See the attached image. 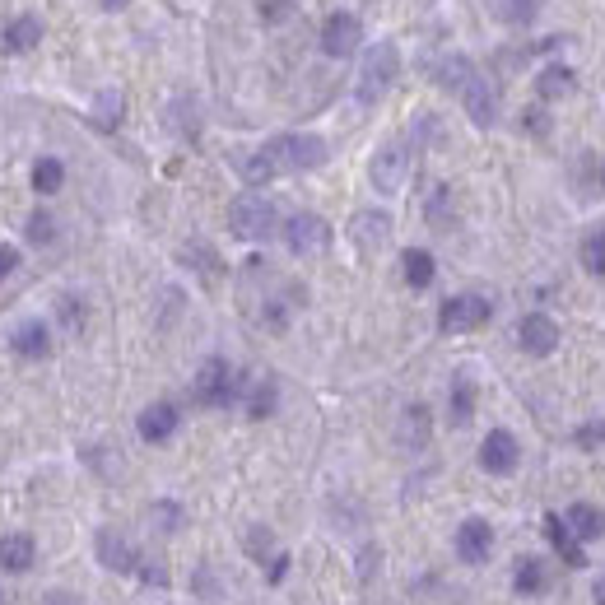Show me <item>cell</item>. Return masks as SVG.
Listing matches in <instances>:
<instances>
[{"label":"cell","instance_id":"31","mask_svg":"<svg viewBox=\"0 0 605 605\" xmlns=\"http://www.w3.org/2000/svg\"><path fill=\"white\" fill-rule=\"evenodd\" d=\"M270 410H275V382H261V387L252 391V401H247V415H252V419H266Z\"/></svg>","mask_w":605,"mask_h":605},{"label":"cell","instance_id":"25","mask_svg":"<svg viewBox=\"0 0 605 605\" xmlns=\"http://www.w3.org/2000/svg\"><path fill=\"white\" fill-rule=\"evenodd\" d=\"M61 182H66V163H61V159H38V163H33V187H38L42 196L61 191Z\"/></svg>","mask_w":605,"mask_h":605},{"label":"cell","instance_id":"44","mask_svg":"<svg viewBox=\"0 0 605 605\" xmlns=\"http://www.w3.org/2000/svg\"><path fill=\"white\" fill-rule=\"evenodd\" d=\"M98 5H108V10H121V5H126V0H98Z\"/></svg>","mask_w":605,"mask_h":605},{"label":"cell","instance_id":"15","mask_svg":"<svg viewBox=\"0 0 605 605\" xmlns=\"http://www.w3.org/2000/svg\"><path fill=\"white\" fill-rule=\"evenodd\" d=\"M98 564L112 568V573H135V550H131V540L121 536V531H98Z\"/></svg>","mask_w":605,"mask_h":605},{"label":"cell","instance_id":"8","mask_svg":"<svg viewBox=\"0 0 605 605\" xmlns=\"http://www.w3.org/2000/svg\"><path fill=\"white\" fill-rule=\"evenodd\" d=\"M359 42H363V24L350 10L326 14V24H322V52L326 56H350V52H359Z\"/></svg>","mask_w":605,"mask_h":605},{"label":"cell","instance_id":"42","mask_svg":"<svg viewBox=\"0 0 605 605\" xmlns=\"http://www.w3.org/2000/svg\"><path fill=\"white\" fill-rule=\"evenodd\" d=\"M592 596H596V605H605V573L596 578V587H592Z\"/></svg>","mask_w":605,"mask_h":605},{"label":"cell","instance_id":"5","mask_svg":"<svg viewBox=\"0 0 605 605\" xmlns=\"http://www.w3.org/2000/svg\"><path fill=\"white\" fill-rule=\"evenodd\" d=\"M405 177H410V145L405 140H391V145H382L373 154V187L377 191H401Z\"/></svg>","mask_w":605,"mask_h":605},{"label":"cell","instance_id":"39","mask_svg":"<svg viewBox=\"0 0 605 605\" xmlns=\"http://www.w3.org/2000/svg\"><path fill=\"white\" fill-rule=\"evenodd\" d=\"M187 261L191 266H205L210 275H219V256H210V247H187Z\"/></svg>","mask_w":605,"mask_h":605},{"label":"cell","instance_id":"6","mask_svg":"<svg viewBox=\"0 0 605 605\" xmlns=\"http://www.w3.org/2000/svg\"><path fill=\"white\" fill-rule=\"evenodd\" d=\"M233 396H238L233 368L224 359H205L201 373H196V401H201V405H229Z\"/></svg>","mask_w":605,"mask_h":605},{"label":"cell","instance_id":"1","mask_svg":"<svg viewBox=\"0 0 605 605\" xmlns=\"http://www.w3.org/2000/svg\"><path fill=\"white\" fill-rule=\"evenodd\" d=\"M396 75H401V56H396V47H391V42L368 47V52H363V66H359V84H354L359 103H377V98L396 84Z\"/></svg>","mask_w":605,"mask_h":605},{"label":"cell","instance_id":"40","mask_svg":"<svg viewBox=\"0 0 605 605\" xmlns=\"http://www.w3.org/2000/svg\"><path fill=\"white\" fill-rule=\"evenodd\" d=\"M578 443H582V447H601V443H605V424H592V429H582V433H578Z\"/></svg>","mask_w":605,"mask_h":605},{"label":"cell","instance_id":"12","mask_svg":"<svg viewBox=\"0 0 605 605\" xmlns=\"http://www.w3.org/2000/svg\"><path fill=\"white\" fill-rule=\"evenodd\" d=\"M517 457H522V452H517V438H512L508 429H494V433H489V438L480 443V466H484L489 475H512Z\"/></svg>","mask_w":605,"mask_h":605},{"label":"cell","instance_id":"3","mask_svg":"<svg viewBox=\"0 0 605 605\" xmlns=\"http://www.w3.org/2000/svg\"><path fill=\"white\" fill-rule=\"evenodd\" d=\"M229 229L247 242L270 238V229H275V205L261 201V196H238L229 210Z\"/></svg>","mask_w":605,"mask_h":605},{"label":"cell","instance_id":"26","mask_svg":"<svg viewBox=\"0 0 605 605\" xmlns=\"http://www.w3.org/2000/svg\"><path fill=\"white\" fill-rule=\"evenodd\" d=\"M117 121H121V89H103V94L94 98V126L117 131Z\"/></svg>","mask_w":605,"mask_h":605},{"label":"cell","instance_id":"45","mask_svg":"<svg viewBox=\"0 0 605 605\" xmlns=\"http://www.w3.org/2000/svg\"><path fill=\"white\" fill-rule=\"evenodd\" d=\"M0 605H5V601H0Z\"/></svg>","mask_w":605,"mask_h":605},{"label":"cell","instance_id":"36","mask_svg":"<svg viewBox=\"0 0 605 605\" xmlns=\"http://www.w3.org/2000/svg\"><path fill=\"white\" fill-rule=\"evenodd\" d=\"M447 210H452V196H447V187H438L429 196V224H447Z\"/></svg>","mask_w":605,"mask_h":605},{"label":"cell","instance_id":"11","mask_svg":"<svg viewBox=\"0 0 605 605\" xmlns=\"http://www.w3.org/2000/svg\"><path fill=\"white\" fill-rule=\"evenodd\" d=\"M517 340H522L526 354L545 359V354L559 350V326H554L545 312H531V317H522V326H517Z\"/></svg>","mask_w":605,"mask_h":605},{"label":"cell","instance_id":"27","mask_svg":"<svg viewBox=\"0 0 605 605\" xmlns=\"http://www.w3.org/2000/svg\"><path fill=\"white\" fill-rule=\"evenodd\" d=\"M536 89H540V98H564V94H573V70L550 66V70H545V75L536 80Z\"/></svg>","mask_w":605,"mask_h":605},{"label":"cell","instance_id":"23","mask_svg":"<svg viewBox=\"0 0 605 605\" xmlns=\"http://www.w3.org/2000/svg\"><path fill=\"white\" fill-rule=\"evenodd\" d=\"M401 266H405V284H410V289H429L433 284V256L424 252V247H410V252L401 256Z\"/></svg>","mask_w":605,"mask_h":605},{"label":"cell","instance_id":"13","mask_svg":"<svg viewBox=\"0 0 605 605\" xmlns=\"http://www.w3.org/2000/svg\"><path fill=\"white\" fill-rule=\"evenodd\" d=\"M350 238L359 252H377V247H387L391 238V219L382 210H363V215L350 219Z\"/></svg>","mask_w":605,"mask_h":605},{"label":"cell","instance_id":"37","mask_svg":"<svg viewBox=\"0 0 605 605\" xmlns=\"http://www.w3.org/2000/svg\"><path fill=\"white\" fill-rule=\"evenodd\" d=\"M289 14H294V0H261V19H266V24H280Z\"/></svg>","mask_w":605,"mask_h":605},{"label":"cell","instance_id":"24","mask_svg":"<svg viewBox=\"0 0 605 605\" xmlns=\"http://www.w3.org/2000/svg\"><path fill=\"white\" fill-rule=\"evenodd\" d=\"M512 587H517L522 596H540L545 587H550V573H545V564H540V559H522V564H517V578H512Z\"/></svg>","mask_w":605,"mask_h":605},{"label":"cell","instance_id":"7","mask_svg":"<svg viewBox=\"0 0 605 605\" xmlns=\"http://www.w3.org/2000/svg\"><path fill=\"white\" fill-rule=\"evenodd\" d=\"M284 242H289V252L298 256H317L326 252V242H331V224L322 215H294L284 224Z\"/></svg>","mask_w":605,"mask_h":605},{"label":"cell","instance_id":"28","mask_svg":"<svg viewBox=\"0 0 605 605\" xmlns=\"http://www.w3.org/2000/svg\"><path fill=\"white\" fill-rule=\"evenodd\" d=\"M582 266L605 280V229H592L587 238H582Z\"/></svg>","mask_w":605,"mask_h":605},{"label":"cell","instance_id":"9","mask_svg":"<svg viewBox=\"0 0 605 605\" xmlns=\"http://www.w3.org/2000/svg\"><path fill=\"white\" fill-rule=\"evenodd\" d=\"M457 554L466 564H484L494 554V526L484 522V517H466L457 526Z\"/></svg>","mask_w":605,"mask_h":605},{"label":"cell","instance_id":"34","mask_svg":"<svg viewBox=\"0 0 605 605\" xmlns=\"http://www.w3.org/2000/svg\"><path fill=\"white\" fill-rule=\"evenodd\" d=\"M52 233H56V219L47 210H38V215L28 219V238L33 242H52Z\"/></svg>","mask_w":605,"mask_h":605},{"label":"cell","instance_id":"21","mask_svg":"<svg viewBox=\"0 0 605 605\" xmlns=\"http://www.w3.org/2000/svg\"><path fill=\"white\" fill-rule=\"evenodd\" d=\"M38 42H42V19L38 14H19V19L5 28V47H10V52H33Z\"/></svg>","mask_w":605,"mask_h":605},{"label":"cell","instance_id":"18","mask_svg":"<svg viewBox=\"0 0 605 605\" xmlns=\"http://www.w3.org/2000/svg\"><path fill=\"white\" fill-rule=\"evenodd\" d=\"M429 410L424 405H405V415H401V429H396V438H401L405 452H419V447L429 443Z\"/></svg>","mask_w":605,"mask_h":605},{"label":"cell","instance_id":"4","mask_svg":"<svg viewBox=\"0 0 605 605\" xmlns=\"http://www.w3.org/2000/svg\"><path fill=\"white\" fill-rule=\"evenodd\" d=\"M489 317H494V303H489L484 294H457V298H447V303H443L438 326L457 336V331H475V326H484Z\"/></svg>","mask_w":605,"mask_h":605},{"label":"cell","instance_id":"10","mask_svg":"<svg viewBox=\"0 0 605 605\" xmlns=\"http://www.w3.org/2000/svg\"><path fill=\"white\" fill-rule=\"evenodd\" d=\"M461 103H466V112H471L475 126H494V117H498V94H494V84L484 80L480 70H475L471 80L461 84Z\"/></svg>","mask_w":605,"mask_h":605},{"label":"cell","instance_id":"41","mask_svg":"<svg viewBox=\"0 0 605 605\" xmlns=\"http://www.w3.org/2000/svg\"><path fill=\"white\" fill-rule=\"evenodd\" d=\"M14 266H19V252H14V247H0V280L14 275Z\"/></svg>","mask_w":605,"mask_h":605},{"label":"cell","instance_id":"14","mask_svg":"<svg viewBox=\"0 0 605 605\" xmlns=\"http://www.w3.org/2000/svg\"><path fill=\"white\" fill-rule=\"evenodd\" d=\"M177 433V405L173 401H154L149 410H140V438L145 443H168Z\"/></svg>","mask_w":605,"mask_h":605},{"label":"cell","instance_id":"22","mask_svg":"<svg viewBox=\"0 0 605 605\" xmlns=\"http://www.w3.org/2000/svg\"><path fill=\"white\" fill-rule=\"evenodd\" d=\"M429 75H433L438 84H443V89L461 94V84H466V80L475 75V66L466 61V56H443V61H433V66H429Z\"/></svg>","mask_w":605,"mask_h":605},{"label":"cell","instance_id":"35","mask_svg":"<svg viewBox=\"0 0 605 605\" xmlns=\"http://www.w3.org/2000/svg\"><path fill=\"white\" fill-rule=\"evenodd\" d=\"M135 573H140V582H145V587H168V568L154 564V559H145V564H135Z\"/></svg>","mask_w":605,"mask_h":605},{"label":"cell","instance_id":"17","mask_svg":"<svg viewBox=\"0 0 605 605\" xmlns=\"http://www.w3.org/2000/svg\"><path fill=\"white\" fill-rule=\"evenodd\" d=\"M10 350L19 354V359H47V354H52V331H47L42 322H24V326H14Z\"/></svg>","mask_w":605,"mask_h":605},{"label":"cell","instance_id":"2","mask_svg":"<svg viewBox=\"0 0 605 605\" xmlns=\"http://www.w3.org/2000/svg\"><path fill=\"white\" fill-rule=\"evenodd\" d=\"M266 159L275 163V173L289 168V173H308V168H322L326 163V140L317 135H280L266 145Z\"/></svg>","mask_w":605,"mask_h":605},{"label":"cell","instance_id":"30","mask_svg":"<svg viewBox=\"0 0 605 605\" xmlns=\"http://www.w3.org/2000/svg\"><path fill=\"white\" fill-rule=\"evenodd\" d=\"M471 415H475V387L466 382V377H457V387H452V419L466 424Z\"/></svg>","mask_w":605,"mask_h":605},{"label":"cell","instance_id":"29","mask_svg":"<svg viewBox=\"0 0 605 605\" xmlns=\"http://www.w3.org/2000/svg\"><path fill=\"white\" fill-rule=\"evenodd\" d=\"M238 173L247 177L252 187H261V182H270V177H275V163H270V159H266V149H261V154H247V159L238 163Z\"/></svg>","mask_w":605,"mask_h":605},{"label":"cell","instance_id":"38","mask_svg":"<svg viewBox=\"0 0 605 605\" xmlns=\"http://www.w3.org/2000/svg\"><path fill=\"white\" fill-rule=\"evenodd\" d=\"M531 14H536V0H508V14H503V19H512V24H531Z\"/></svg>","mask_w":605,"mask_h":605},{"label":"cell","instance_id":"43","mask_svg":"<svg viewBox=\"0 0 605 605\" xmlns=\"http://www.w3.org/2000/svg\"><path fill=\"white\" fill-rule=\"evenodd\" d=\"M42 605H75V601H70V596H47Z\"/></svg>","mask_w":605,"mask_h":605},{"label":"cell","instance_id":"33","mask_svg":"<svg viewBox=\"0 0 605 605\" xmlns=\"http://www.w3.org/2000/svg\"><path fill=\"white\" fill-rule=\"evenodd\" d=\"M149 522L159 526V531H177V526H182V508H177V503H154V517H149Z\"/></svg>","mask_w":605,"mask_h":605},{"label":"cell","instance_id":"32","mask_svg":"<svg viewBox=\"0 0 605 605\" xmlns=\"http://www.w3.org/2000/svg\"><path fill=\"white\" fill-rule=\"evenodd\" d=\"M56 308H61V322H66V331H84V303H80V298L66 294Z\"/></svg>","mask_w":605,"mask_h":605},{"label":"cell","instance_id":"19","mask_svg":"<svg viewBox=\"0 0 605 605\" xmlns=\"http://www.w3.org/2000/svg\"><path fill=\"white\" fill-rule=\"evenodd\" d=\"M568 531L578 540H596V536H605V512L601 508H592V503H573L568 508Z\"/></svg>","mask_w":605,"mask_h":605},{"label":"cell","instance_id":"20","mask_svg":"<svg viewBox=\"0 0 605 605\" xmlns=\"http://www.w3.org/2000/svg\"><path fill=\"white\" fill-rule=\"evenodd\" d=\"M545 536H550V545L559 554H564V564L568 568H582V550H578V536H573V531H568V522L564 517H545Z\"/></svg>","mask_w":605,"mask_h":605},{"label":"cell","instance_id":"16","mask_svg":"<svg viewBox=\"0 0 605 605\" xmlns=\"http://www.w3.org/2000/svg\"><path fill=\"white\" fill-rule=\"evenodd\" d=\"M33 559H38V545H33V536H24V531L0 536V568H5V573H28V568H33Z\"/></svg>","mask_w":605,"mask_h":605}]
</instances>
